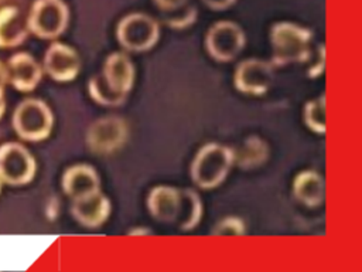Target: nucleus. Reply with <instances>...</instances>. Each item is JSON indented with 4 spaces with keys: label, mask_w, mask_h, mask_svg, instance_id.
<instances>
[{
    "label": "nucleus",
    "mask_w": 362,
    "mask_h": 272,
    "mask_svg": "<svg viewBox=\"0 0 362 272\" xmlns=\"http://www.w3.org/2000/svg\"><path fill=\"white\" fill-rule=\"evenodd\" d=\"M88 91L90 98L98 102L99 105H105V106H120L122 103H124L126 96L124 94H119L116 91H113L107 82L105 81L102 74H96L93 75L89 82H88Z\"/></svg>",
    "instance_id": "nucleus-19"
},
{
    "label": "nucleus",
    "mask_w": 362,
    "mask_h": 272,
    "mask_svg": "<svg viewBox=\"0 0 362 272\" xmlns=\"http://www.w3.org/2000/svg\"><path fill=\"white\" fill-rule=\"evenodd\" d=\"M52 112L41 99H24L13 113V128L16 133L28 142L47 139L52 130Z\"/></svg>",
    "instance_id": "nucleus-3"
},
{
    "label": "nucleus",
    "mask_w": 362,
    "mask_h": 272,
    "mask_svg": "<svg viewBox=\"0 0 362 272\" xmlns=\"http://www.w3.org/2000/svg\"><path fill=\"white\" fill-rule=\"evenodd\" d=\"M313 33L291 21H279L270 28L272 64L281 67L293 62H305L310 58Z\"/></svg>",
    "instance_id": "nucleus-1"
},
{
    "label": "nucleus",
    "mask_w": 362,
    "mask_h": 272,
    "mask_svg": "<svg viewBox=\"0 0 362 272\" xmlns=\"http://www.w3.org/2000/svg\"><path fill=\"white\" fill-rule=\"evenodd\" d=\"M127 139V125L119 116H106L95 120L86 132L89 149L99 154L112 153L123 146Z\"/></svg>",
    "instance_id": "nucleus-8"
},
{
    "label": "nucleus",
    "mask_w": 362,
    "mask_h": 272,
    "mask_svg": "<svg viewBox=\"0 0 362 272\" xmlns=\"http://www.w3.org/2000/svg\"><path fill=\"white\" fill-rule=\"evenodd\" d=\"M212 235L216 237H228V235H245L246 234V227L245 222L238 218V217H226L223 220H221L214 230L211 231Z\"/></svg>",
    "instance_id": "nucleus-23"
},
{
    "label": "nucleus",
    "mask_w": 362,
    "mask_h": 272,
    "mask_svg": "<svg viewBox=\"0 0 362 272\" xmlns=\"http://www.w3.org/2000/svg\"><path fill=\"white\" fill-rule=\"evenodd\" d=\"M246 42L245 33L233 21L221 20L212 24L205 37V47L209 55L221 62L235 60Z\"/></svg>",
    "instance_id": "nucleus-6"
},
{
    "label": "nucleus",
    "mask_w": 362,
    "mask_h": 272,
    "mask_svg": "<svg viewBox=\"0 0 362 272\" xmlns=\"http://www.w3.org/2000/svg\"><path fill=\"white\" fill-rule=\"evenodd\" d=\"M235 163V152L219 143H206L191 163V178L201 188H214L228 176Z\"/></svg>",
    "instance_id": "nucleus-2"
},
{
    "label": "nucleus",
    "mask_w": 362,
    "mask_h": 272,
    "mask_svg": "<svg viewBox=\"0 0 362 272\" xmlns=\"http://www.w3.org/2000/svg\"><path fill=\"white\" fill-rule=\"evenodd\" d=\"M116 35L123 48L141 52L156 45L160 37V26L151 16L144 13H130L119 21Z\"/></svg>",
    "instance_id": "nucleus-5"
},
{
    "label": "nucleus",
    "mask_w": 362,
    "mask_h": 272,
    "mask_svg": "<svg viewBox=\"0 0 362 272\" xmlns=\"http://www.w3.org/2000/svg\"><path fill=\"white\" fill-rule=\"evenodd\" d=\"M180 205V188L171 186H156L147 197V208L154 220L174 222Z\"/></svg>",
    "instance_id": "nucleus-15"
},
{
    "label": "nucleus",
    "mask_w": 362,
    "mask_h": 272,
    "mask_svg": "<svg viewBox=\"0 0 362 272\" xmlns=\"http://www.w3.org/2000/svg\"><path fill=\"white\" fill-rule=\"evenodd\" d=\"M62 190L72 200H78L99 191L100 180L92 166L85 163L74 164L62 174Z\"/></svg>",
    "instance_id": "nucleus-13"
},
{
    "label": "nucleus",
    "mask_w": 362,
    "mask_h": 272,
    "mask_svg": "<svg viewBox=\"0 0 362 272\" xmlns=\"http://www.w3.org/2000/svg\"><path fill=\"white\" fill-rule=\"evenodd\" d=\"M202 217V201L192 188H180V205L174 224L181 231H189L198 225Z\"/></svg>",
    "instance_id": "nucleus-18"
},
{
    "label": "nucleus",
    "mask_w": 362,
    "mask_h": 272,
    "mask_svg": "<svg viewBox=\"0 0 362 272\" xmlns=\"http://www.w3.org/2000/svg\"><path fill=\"white\" fill-rule=\"evenodd\" d=\"M28 34L27 21L14 6L0 8V48L20 45Z\"/></svg>",
    "instance_id": "nucleus-16"
},
{
    "label": "nucleus",
    "mask_w": 362,
    "mask_h": 272,
    "mask_svg": "<svg viewBox=\"0 0 362 272\" xmlns=\"http://www.w3.org/2000/svg\"><path fill=\"white\" fill-rule=\"evenodd\" d=\"M8 82L21 92L33 91L42 78V67L28 52H17L7 62Z\"/></svg>",
    "instance_id": "nucleus-12"
},
{
    "label": "nucleus",
    "mask_w": 362,
    "mask_h": 272,
    "mask_svg": "<svg viewBox=\"0 0 362 272\" xmlns=\"http://www.w3.org/2000/svg\"><path fill=\"white\" fill-rule=\"evenodd\" d=\"M44 69L52 79L68 82L79 74L81 60L72 47L64 42H52L44 55Z\"/></svg>",
    "instance_id": "nucleus-10"
},
{
    "label": "nucleus",
    "mask_w": 362,
    "mask_h": 272,
    "mask_svg": "<svg viewBox=\"0 0 362 272\" xmlns=\"http://www.w3.org/2000/svg\"><path fill=\"white\" fill-rule=\"evenodd\" d=\"M293 194L300 203L318 207L325 197V181L320 173L304 170L294 177Z\"/></svg>",
    "instance_id": "nucleus-17"
},
{
    "label": "nucleus",
    "mask_w": 362,
    "mask_h": 272,
    "mask_svg": "<svg viewBox=\"0 0 362 272\" xmlns=\"http://www.w3.org/2000/svg\"><path fill=\"white\" fill-rule=\"evenodd\" d=\"M102 75L113 91L127 95L134 82V65L127 54L116 51L106 58Z\"/></svg>",
    "instance_id": "nucleus-14"
},
{
    "label": "nucleus",
    "mask_w": 362,
    "mask_h": 272,
    "mask_svg": "<svg viewBox=\"0 0 362 272\" xmlns=\"http://www.w3.org/2000/svg\"><path fill=\"white\" fill-rule=\"evenodd\" d=\"M153 1L161 11H171L188 3V0H153Z\"/></svg>",
    "instance_id": "nucleus-24"
},
{
    "label": "nucleus",
    "mask_w": 362,
    "mask_h": 272,
    "mask_svg": "<svg viewBox=\"0 0 362 272\" xmlns=\"http://www.w3.org/2000/svg\"><path fill=\"white\" fill-rule=\"evenodd\" d=\"M68 21L69 10L62 0H35L27 17V27L34 35L52 40L65 31Z\"/></svg>",
    "instance_id": "nucleus-4"
},
{
    "label": "nucleus",
    "mask_w": 362,
    "mask_h": 272,
    "mask_svg": "<svg viewBox=\"0 0 362 272\" xmlns=\"http://www.w3.org/2000/svg\"><path fill=\"white\" fill-rule=\"evenodd\" d=\"M163 21L173 27V28H185L197 20V7L194 4L185 3L184 6L171 10V11H161Z\"/></svg>",
    "instance_id": "nucleus-21"
},
{
    "label": "nucleus",
    "mask_w": 362,
    "mask_h": 272,
    "mask_svg": "<svg viewBox=\"0 0 362 272\" xmlns=\"http://www.w3.org/2000/svg\"><path fill=\"white\" fill-rule=\"evenodd\" d=\"M305 125L315 133H325L327 130V96L321 95L311 99L304 106L303 113Z\"/></svg>",
    "instance_id": "nucleus-20"
},
{
    "label": "nucleus",
    "mask_w": 362,
    "mask_h": 272,
    "mask_svg": "<svg viewBox=\"0 0 362 272\" xmlns=\"http://www.w3.org/2000/svg\"><path fill=\"white\" fill-rule=\"evenodd\" d=\"M8 82V71H7V65H4L0 61V99L4 98V86Z\"/></svg>",
    "instance_id": "nucleus-26"
},
{
    "label": "nucleus",
    "mask_w": 362,
    "mask_h": 272,
    "mask_svg": "<svg viewBox=\"0 0 362 272\" xmlns=\"http://www.w3.org/2000/svg\"><path fill=\"white\" fill-rule=\"evenodd\" d=\"M274 78V65L263 60H243L236 65L233 85L247 95H263L269 91Z\"/></svg>",
    "instance_id": "nucleus-9"
},
{
    "label": "nucleus",
    "mask_w": 362,
    "mask_h": 272,
    "mask_svg": "<svg viewBox=\"0 0 362 272\" xmlns=\"http://www.w3.org/2000/svg\"><path fill=\"white\" fill-rule=\"evenodd\" d=\"M4 109H6V102H4V98H3V99H0V118L4 113Z\"/></svg>",
    "instance_id": "nucleus-27"
},
{
    "label": "nucleus",
    "mask_w": 362,
    "mask_h": 272,
    "mask_svg": "<svg viewBox=\"0 0 362 272\" xmlns=\"http://www.w3.org/2000/svg\"><path fill=\"white\" fill-rule=\"evenodd\" d=\"M266 157H267L266 144L257 137H250L246 140V146L242 149L240 156L238 159L242 167H250L264 162Z\"/></svg>",
    "instance_id": "nucleus-22"
},
{
    "label": "nucleus",
    "mask_w": 362,
    "mask_h": 272,
    "mask_svg": "<svg viewBox=\"0 0 362 272\" xmlns=\"http://www.w3.org/2000/svg\"><path fill=\"white\" fill-rule=\"evenodd\" d=\"M212 10H225L230 7L236 0H202Z\"/></svg>",
    "instance_id": "nucleus-25"
},
{
    "label": "nucleus",
    "mask_w": 362,
    "mask_h": 272,
    "mask_svg": "<svg viewBox=\"0 0 362 272\" xmlns=\"http://www.w3.org/2000/svg\"><path fill=\"white\" fill-rule=\"evenodd\" d=\"M112 210L110 200L99 190L86 197L72 200L71 214L86 228L100 227L109 217Z\"/></svg>",
    "instance_id": "nucleus-11"
},
{
    "label": "nucleus",
    "mask_w": 362,
    "mask_h": 272,
    "mask_svg": "<svg viewBox=\"0 0 362 272\" xmlns=\"http://www.w3.org/2000/svg\"><path fill=\"white\" fill-rule=\"evenodd\" d=\"M0 191H1V180H0Z\"/></svg>",
    "instance_id": "nucleus-28"
},
{
    "label": "nucleus",
    "mask_w": 362,
    "mask_h": 272,
    "mask_svg": "<svg viewBox=\"0 0 362 272\" xmlns=\"http://www.w3.org/2000/svg\"><path fill=\"white\" fill-rule=\"evenodd\" d=\"M33 154L20 143L7 142L0 146V180L10 186H24L35 174Z\"/></svg>",
    "instance_id": "nucleus-7"
}]
</instances>
